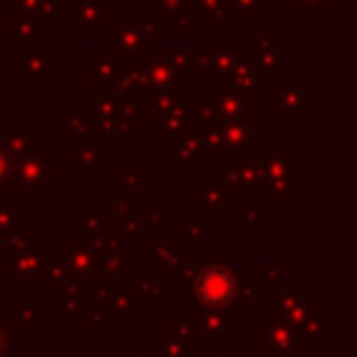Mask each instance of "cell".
I'll list each match as a JSON object with an SVG mask.
<instances>
[{
    "label": "cell",
    "mask_w": 357,
    "mask_h": 357,
    "mask_svg": "<svg viewBox=\"0 0 357 357\" xmlns=\"http://www.w3.org/2000/svg\"><path fill=\"white\" fill-rule=\"evenodd\" d=\"M165 33H167V22L156 11L114 8V11H106L100 25L103 50L117 64L145 61L153 50L156 36H165Z\"/></svg>",
    "instance_id": "cell-1"
},
{
    "label": "cell",
    "mask_w": 357,
    "mask_h": 357,
    "mask_svg": "<svg viewBox=\"0 0 357 357\" xmlns=\"http://www.w3.org/2000/svg\"><path fill=\"white\" fill-rule=\"evenodd\" d=\"M61 173V165H53V156L42 148H33L28 153H22L20 159H14V187H17V198L22 201H33L39 198V192L45 187H50L53 176Z\"/></svg>",
    "instance_id": "cell-2"
},
{
    "label": "cell",
    "mask_w": 357,
    "mask_h": 357,
    "mask_svg": "<svg viewBox=\"0 0 357 357\" xmlns=\"http://www.w3.org/2000/svg\"><path fill=\"white\" fill-rule=\"evenodd\" d=\"M137 114H139V109L134 100L117 98V100L95 103V112L89 114V120L100 137H139L142 126H139Z\"/></svg>",
    "instance_id": "cell-3"
},
{
    "label": "cell",
    "mask_w": 357,
    "mask_h": 357,
    "mask_svg": "<svg viewBox=\"0 0 357 357\" xmlns=\"http://www.w3.org/2000/svg\"><path fill=\"white\" fill-rule=\"evenodd\" d=\"M204 139H206L209 162H215V165L223 159L251 153L257 145L254 126H245V123H218V126L204 131Z\"/></svg>",
    "instance_id": "cell-4"
},
{
    "label": "cell",
    "mask_w": 357,
    "mask_h": 357,
    "mask_svg": "<svg viewBox=\"0 0 357 357\" xmlns=\"http://www.w3.org/2000/svg\"><path fill=\"white\" fill-rule=\"evenodd\" d=\"M204 100L218 114V123H245V126L257 123V103H254L251 92H234V89H223V86H209L204 92Z\"/></svg>",
    "instance_id": "cell-5"
},
{
    "label": "cell",
    "mask_w": 357,
    "mask_h": 357,
    "mask_svg": "<svg viewBox=\"0 0 357 357\" xmlns=\"http://www.w3.org/2000/svg\"><path fill=\"white\" fill-rule=\"evenodd\" d=\"M237 273L226 265H215V262H206V268L195 276V296L204 301V304H212V307H226L234 301L237 296Z\"/></svg>",
    "instance_id": "cell-6"
},
{
    "label": "cell",
    "mask_w": 357,
    "mask_h": 357,
    "mask_svg": "<svg viewBox=\"0 0 357 357\" xmlns=\"http://www.w3.org/2000/svg\"><path fill=\"white\" fill-rule=\"evenodd\" d=\"M218 178L234 187H265V153H243L234 159H223L218 162Z\"/></svg>",
    "instance_id": "cell-7"
},
{
    "label": "cell",
    "mask_w": 357,
    "mask_h": 357,
    "mask_svg": "<svg viewBox=\"0 0 357 357\" xmlns=\"http://www.w3.org/2000/svg\"><path fill=\"white\" fill-rule=\"evenodd\" d=\"M218 81H220L218 86H223V89L251 92V95H254V89L268 86V73H262V70L257 67V61H254L251 50H237L234 64H231L223 75H218Z\"/></svg>",
    "instance_id": "cell-8"
},
{
    "label": "cell",
    "mask_w": 357,
    "mask_h": 357,
    "mask_svg": "<svg viewBox=\"0 0 357 357\" xmlns=\"http://www.w3.org/2000/svg\"><path fill=\"white\" fill-rule=\"evenodd\" d=\"M89 78H92V100L95 103H106V100H117L120 98L117 61L103 47H95L89 53Z\"/></svg>",
    "instance_id": "cell-9"
},
{
    "label": "cell",
    "mask_w": 357,
    "mask_h": 357,
    "mask_svg": "<svg viewBox=\"0 0 357 357\" xmlns=\"http://www.w3.org/2000/svg\"><path fill=\"white\" fill-rule=\"evenodd\" d=\"M53 61V50L42 42H17V75H22L31 86H39V81L47 75Z\"/></svg>",
    "instance_id": "cell-10"
},
{
    "label": "cell",
    "mask_w": 357,
    "mask_h": 357,
    "mask_svg": "<svg viewBox=\"0 0 357 357\" xmlns=\"http://www.w3.org/2000/svg\"><path fill=\"white\" fill-rule=\"evenodd\" d=\"M167 162H184V165H198V162H209V151H206V139L204 131L190 126L181 134L167 139Z\"/></svg>",
    "instance_id": "cell-11"
},
{
    "label": "cell",
    "mask_w": 357,
    "mask_h": 357,
    "mask_svg": "<svg viewBox=\"0 0 357 357\" xmlns=\"http://www.w3.org/2000/svg\"><path fill=\"white\" fill-rule=\"evenodd\" d=\"M145 70H148V84L151 89H178V86H192V75L176 70L167 61L165 50H151V56L145 59Z\"/></svg>",
    "instance_id": "cell-12"
},
{
    "label": "cell",
    "mask_w": 357,
    "mask_h": 357,
    "mask_svg": "<svg viewBox=\"0 0 357 357\" xmlns=\"http://www.w3.org/2000/svg\"><path fill=\"white\" fill-rule=\"evenodd\" d=\"M67 162L75 165V170L81 176H98L103 170V137L92 128L89 134H84L75 148L67 153Z\"/></svg>",
    "instance_id": "cell-13"
},
{
    "label": "cell",
    "mask_w": 357,
    "mask_h": 357,
    "mask_svg": "<svg viewBox=\"0 0 357 357\" xmlns=\"http://www.w3.org/2000/svg\"><path fill=\"white\" fill-rule=\"evenodd\" d=\"M268 89H271V92H268V103H271L273 112L282 114V123H284V126L293 123V114H296V112H304L307 98H304V92L296 86L293 75H282V81H279L276 86H268Z\"/></svg>",
    "instance_id": "cell-14"
},
{
    "label": "cell",
    "mask_w": 357,
    "mask_h": 357,
    "mask_svg": "<svg viewBox=\"0 0 357 357\" xmlns=\"http://www.w3.org/2000/svg\"><path fill=\"white\" fill-rule=\"evenodd\" d=\"M103 17H106L103 0H78V6L73 8V22L78 36H100Z\"/></svg>",
    "instance_id": "cell-15"
},
{
    "label": "cell",
    "mask_w": 357,
    "mask_h": 357,
    "mask_svg": "<svg viewBox=\"0 0 357 357\" xmlns=\"http://www.w3.org/2000/svg\"><path fill=\"white\" fill-rule=\"evenodd\" d=\"M184 128H190V112L184 103H176V106H170L153 117V137L170 139V137L181 134Z\"/></svg>",
    "instance_id": "cell-16"
},
{
    "label": "cell",
    "mask_w": 357,
    "mask_h": 357,
    "mask_svg": "<svg viewBox=\"0 0 357 357\" xmlns=\"http://www.w3.org/2000/svg\"><path fill=\"white\" fill-rule=\"evenodd\" d=\"M156 14L165 22H176L181 36L192 33V25H195V20H192V0H156Z\"/></svg>",
    "instance_id": "cell-17"
},
{
    "label": "cell",
    "mask_w": 357,
    "mask_h": 357,
    "mask_svg": "<svg viewBox=\"0 0 357 357\" xmlns=\"http://www.w3.org/2000/svg\"><path fill=\"white\" fill-rule=\"evenodd\" d=\"M0 145H3L14 159H20L22 153L39 148V139L31 137L25 126H20V123H8V126L0 128Z\"/></svg>",
    "instance_id": "cell-18"
},
{
    "label": "cell",
    "mask_w": 357,
    "mask_h": 357,
    "mask_svg": "<svg viewBox=\"0 0 357 357\" xmlns=\"http://www.w3.org/2000/svg\"><path fill=\"white\" fill-rule=\"evenodd\" d=\"M251 56H254V61L262 73H271L282 61V42L276 36H259L251 47Z\"/></svg>",
    "instance_id": "cell-19"
},
{
    "label": "cell",
    "mask_w": 357,
    "mask_h": 357,
    "mask_svg": "<svg viewBox=\"0 0 357 357\" xmlns=\"http://www.w3.org/2000/svg\"><path fill=\"white\" fill-rule=\"evenodd\" d=\"M192 20L201 22V25L231 22L229 3L226 0H192Z\"/></svg>",
    "instance_id": "cell-20"
},
{
    "label": "cell",
    "mask_w": 357,
    "mask_h": 357,
    "mask_svg": "<svg viewBox=\"0 0 357 357\" xmlns=\"http://www.w3.org/2000/svg\"><path fill=\"white\" fill-rule=\"evenodd\" d=\"M192 198H201L209 209H215V212H226L229 209V201H226V184L218 178V176H209L195 192H192Z\"/></svg>",
    "instance_id": "cell-21"
},
{
    "label": "cell",
    "mask_w": 357,
    "mask_h": 357,
    "mask_svg": "<svg viewBox=\"0 0 357 357\" xmlns=\"http://www.w3.org/2000/svg\"><path fill=\"white\" fill-rule=\"evenodd\" d=\"M176 103H178V89H151L148 95H142L137 100V109L159 114V112H165V109H170Z\"/></svg>",
    "instance_id": "cell-22"
},
{
    "label": "cell",
    "mask_w": 357,
    "mask_h": 357,
    "mask_svg": "<svg viewBox=\"0 0 357 357\" xmlns=\"http://www.w3.org/2000/svg\"><path fill=\"white\" fill-rule=\"evenodd\" d=\"M117 201H123L126 195H128V190L131 187H139V173H142V165H117Z\"/></svg>",
    "instance_id": "cell-23"
},
{
    "label": "cell",
    "mask_w": 357,
    "mask_h": 357,
    "mask_svg": "<svg viewBox=\"0 0 357 357\" xmlns=\"http://www.w3.org/2000/svg\"><path fill=\"white\" fill-rule=\"evenodd\" d=\"M226 3H229L231 25H248L259 11V0H226Z\"/></svg>",
    "instance_id": "cell-24"
},
{
    "label": "cell",
    "mask_w": 357,
    "mask_h": 357,
    "mask_svg": "<svg viewBox=\"0 0 357 357\" xmlns=\"http://www.w3.org/2000/svg\"><path fill=\"white\" fill-rule=\"evenodd\" d=\"M89 131H92V120H89L86 112H73V114L64 117V137H67V139L78 142V139H81L84 134H89Z\"/></svg>",
    "instance_id": "cell-25"
},
{
    "label": "cell",
    "mask_w": 357,
    "mask_h": 357,
    "mask_svg": "<svg viewBox=\"0 0 357 357\" xmlns=\"http://www.w3.org/2000/svg\"><path fill=\"white\" fill-rule=\"evenodd\" d=\"M287 11H340L343 0H284Z\"/></svg>",
    "instance_id": "cell-26"
},
{
    "label": "cell",
    "mask_w": 357,
    "mask_h": 357,
    "mask_svg": "<svg viewBox=\"0 0 357 357\" xmlns=\"http://www.w3.org/2000/svg\"><path fill=\"white\" fill-rule=\"evenodd\" d=\"M56 22V25H64V22H73V11H67L64 0H47L45 8H42V22Z\"/></svg>",
    "instance_id": "cell-27"
},
{
    "label": "cell",
    "mask_w": 357,
    "mask_h": 357,
    "mask_svg": "<svg viewBox=\"0 0 357 357\" xmlns=\"http://www.w3.org/2000/svg\"><path fill=\"white\" fill-rule=\"evenodd\" d=\"M47 0H14V14L17 20H36L42 22V8Z\"/></svg>",
    "instance_id": "cell-28"
},
{
    "label": "cell",
    "mask_w": 357,
    "mask_h": 357,
    "mask_svg": "<svg viewBox=\"0 0 357 357\" xmlns=\"http://www.w3.org/2000/svg\"><path fill=\"white\" fill-rule=\"evenodd\" d=\"M17 42H39V22L36 20H14Z\"/></svg>",
    "instance_id": "cell-29"
},
{
    "label": "cell",
    "mask_w": 357,
    "mask_h": 357,
    "mask_svg": "<svg viewBox=\"0 0 357 357\" xmlns=\"http://www.w3.org/2000/svg\"><path fill=\"white\" fill-rule=\"evenodd\" d=\"M14 184V156L0 145V187Z\"/></svg>",
    "instance_id": "cell-30"
},
{
    "label": "cell",
    "mask_w": 357,
    "mask_h": 357,
    "mask_svg": "<svg viewBox=\"0 0 357 357\" xmlns=\"http://www.w3.org/2000/svg\"><path fill=\"white\" fill-rule=\"evenodd\" d=\"M265 218H268V206H265V204H251V206H243V220H245V223L259 226V223H265Z\"/></svg>",
    "instance_id": "cell-31"
},
{
    "label": "cell",
    "mask_w": 357,
    "mask_h": 357,
    "mask_svg": "<svg viewBox=\"0 0 357 357\" xmlns=\"http://www.w3.org/2000/svg\"><path fill=\"white\" fill-rule=\"evenodd\" d=\"M184 231L187 234H204V218L201 215H184Z\"/></svg>",
    "instance_id": "cell-32"
},
{
    "label": "cell",
    "mask_w": 357,
    "mask_h": 357,
    "mask_svg": "<svg viewBox=\"0 0 357 357\" xmlns=\"http://www.w3.org/2000/svg\"><path fill=\"white\" fill-rule=\"evenodd\" d=\"M0 220L3 223H14V226H20V223H25V218H20V215H14L11 209H6V206H0Z\"/></svg>",
    "instance_id": "cell-33"
},
{
    "label": "cell",
    "mask_w": 357,
    "mask_h": 357,
    "mask_svg": "<svg viewBox=\"0 0 357 357\" xmlns=\"http://www.w3.org/2000/svg\"><path fill=\"white\" fill-rule=\"evenodd\" d=\"M117 8H131V0H117Z\"/></svg>",
    "instance_id": "cell-34"
},
{
    "label": "cell",
    "mask_w": 357,
    "mask_h": 357,
    "mask_svg": "<svg viewBox=\"0 0 357 357\" xmlns=\"http://www.w3.org/2000/svg\"><path fill=\"white\" fill-rule=\"evenodd\" d=\"M0 39H3V17H0Z\"/></svg>",
    "instance_id": "cell-35"
}]
</instances>
